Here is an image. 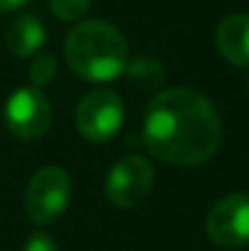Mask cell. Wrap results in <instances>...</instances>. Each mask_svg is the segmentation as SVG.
<instances>
[{"instance_id": "obj_4", "label": "cell", "mask_w": 249, "mask_h": 251, "mask_svg": "<svg viewBox=\"0 0 249 251\" xmlns=\"http://www.w3.org/2000/svg\"><path fill=\"white\" fill-rule=\"evenodd\" d=\"M76 129L88 142H110L125 120L122 98L108 88L85 93L76 107Z\"/></svg>"}, {"instance_id": "obj_1", "label": "cell", "mask_w": 249, "mask_h": 251, "mask_svg": "<svg viewBox=\"0 0 249 251\" xmlns=\"http://www.w3.org/2000/svg\"><path fill=\"white\" fill-rule=\"evenodd\" d=\"M222 122L215 105L193 88L159 93L144 115V144L154 159L171 166H200L215 156Z\"/></svg>"}, {"instance_id": "obj_10", "label": "cell", "mask_w": 249, "mask_h": 251, "mask_svg": "<svg viewBox=\"0 0 249 251\" xmlns=\"http://www.w3.org/2000/svg\"><path fill=\"white\" fill-rule=\"evenodd\" d=\"M125 76L127 81L147 93L159 90L166 81V69L164 64L154 56H135L132 61H127L125 66Z\"/></svg>"}, {"instance_id": "obj_13", "label": "cell", "mask_w": 249, "mask_h": 251, "mask_svg": "<svg viewBox=\"0 0 249 251\" xmlns=\"http://www.w3.org/2000/svg\"><path fill=\"white\" fill-rule=\"evenodd\" d=\"M25 251H59V244H56V239H54L52 234H47V232H34V234L27 239Z\"/></svg>"}, {"instance_id": "obj_11", "label": "cell", "mask_w": 249, "mask_h": 251, "mask_svg": "<svg viewBox=\"0 0 249 251\" xmlns=\"http://www.w3.org/2000/svg\"><path fill=\"white\" fill-rule=\"evenodd\" d=\"M56 76V59L52 54H34V61L29 66V81L34 88H44Z\"/></svg>"}, {"instance_id": "obj_6", "label": "cell", "mask_w": 249, "mask_h": 251, "mask_svg": "<svg viewBox=\"0 0 249 251\" xmlns=\"http://www.w3.org/2000/svg\"><path fill=\"white\" fill-rule=\"evenodd\" d=\"M152 188H154V168L139 154L122 156L110 168L108 180H105L108 200L122 210H132L142 205L149 198Z\"/></svg>"}, {"instance_id": "obj_3", "label": "cell", "mask_w": 249, "mask_h": 251, "mask_svg": "<svg viewBox=\"0 0 249 251\" xmlns=\"http://www.w3.org/2000/svg\"><path fill=\"white\" fill-rule=\"evenodd\" d=\"M71 202V178L61 166L37 171L25 190V212L34 225H49L64 215Z\"/></svg>"}, {"instance_id": "obj_7", "label": "cell", "mask_w": 249, "mask_h": 251, "mask_svg": "<svg viewBox=\"0 0 249 251\" xmlns=\"http://www.w3.org/2000/svg\"><path fill=\"white\" fill-rule=\"evenodd\" d=\"M52 120H54L52 105L47 95L34 85L17 88L5 105V127L17 139L25 142L44 137L52 127Z\"/></svg>"}, {"instance_id": "obj_8", "label": "cell", "mask_w": 249, "mask_h": 251, "mask_svg": "<svg viewBox=\"0 0 249 251\" xmlns=\"http://www.w3.org/2000/svg\"><path fill=\"white\" fill-rule=\"evenodd\" d=\"M215 44L222 59L235 66H249V15L237 12L218 25Z\"/></svg>"}, {"instance_id": "obj_2", "label": "cell", "mask_w": 249, "mask_h": 251, "mask_svg": "<svg viewBox=\"0 0 249 251\" xmlns=\"http://www.w3.org/2000/svg\"><path fill=\"white\" fill-rule=\"evenodd\" d=\"M64 54L69 69L90 83H108L120 78L130 61L122 32L103 20H88L76 25L66 37Z\"/></svg>"}, {"instance_id": "obj_14", "label": "cell", "mask_w": 249, "mask_h": 251, "mask_svg": "<svg viewBox=\"0 0 249 251\" xmlns=\"http://www.w3.org/2000/svg\"><path fill=\"white\" fill-rule=\"evenodd\" d=\"M29 0H0V12H15L22 5H27Z\"/></svg>"}, {"instance_id": "obj_15", "label": "cell", "mask_w": 249, "mask_h": 251, "mask_svg": "<svg viewBox=\"0 0 249 251\" xmlns=\"http://www.w3.org/2000/svg\"><path fill=\"white\" fill-rule=\"evenodd\" d=\"M247 90H249V78H247Z\"/></svg>"}, {"instance_id": "obj_9", "label": "cell", "mask_w": 249, "mask_h": 251, "mask_svg": "<svg viewBox=\"0 0 249 251\" xmlns=\"http://www.w3.org/2000/svg\"><path fill=\"white\" fill-rule=\"evenodd\" d=\"M44 42H47L44 22L34 15H20L5 29V47L17 59H29L39 54Z\"/></svg>"}, {"instance_id": "obj_12", "label": "cell", "mask_w": 249, "mask_h": 251, "mask_svg": "<svg viewBox=\"0 0 249 251\" xmlns=\"http://www.w3.org/2000/svg\"><path fill=\"white\" fill-rule=\"evenodd\" d=\"M49 5H52V12L59 20L76 22V20H81L83 15L90 10L93 0H49Z\"/></svg>"}, {"instance_id": "obj_5", "label": "cell", "mask_w": 249, "mask_h": 251, "mask_svg": "<svg viewBox=\"0 0 249 251\" xmlns=\"http://www.w3.org/2000/svg\"><path fill=\"white\" fill-rule=\"evenodd\" d=\"M205 232L215 247L225 251L249 247V193H232L218 200L208 212Z\"/></svg>"}]
</instances>
